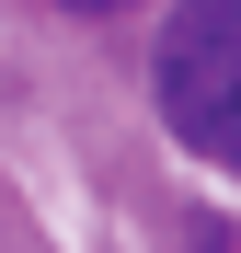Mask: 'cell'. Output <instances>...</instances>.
Returning <instances> with one entry per match:
<instances>
[{"mask_svg": "<svg viewBox=\"0 0 241 253\" xmlns=\"http://www.w3.org/2000/svg\"><path fill=\"white\" fill-rule=\"evenodd\" d=\"M58 12H127V0H58Z\"/></svg>", "mask_w": 241, "mask_h": 253, "instance_id": "cell-2", "label": "cell"}, {"mask_svg": "<svg viewBox=\"0 0 241 253\" xmlns=\"http://www.w3.org/2000/svg\"><path fill=\"white\" fill-rule=\"evenodd\" d=\"M161 126L218 161V173H241V0H184L172 23H161Z\"/></svg>", "mask_w": 241, "mask_h": 253, "instance_id": "cell-1", "label": "cell"}]
</instances>
